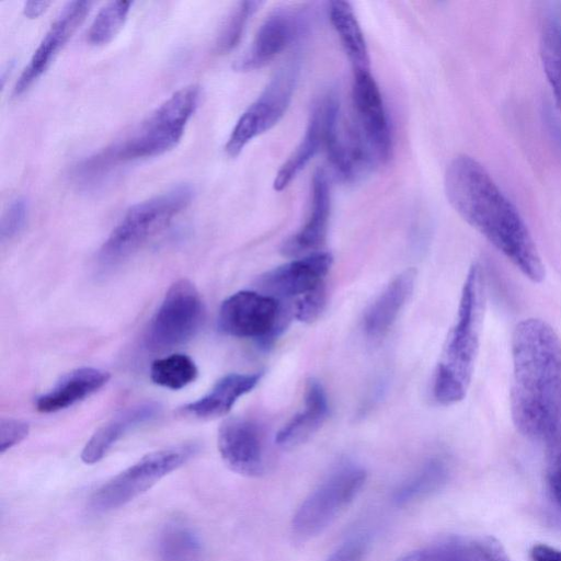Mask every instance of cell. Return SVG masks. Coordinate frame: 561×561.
<instances>
[{"mask_svg": "<svg viewBox=\"0 0 561 561\" xmlns=\"http://www.w3.org/2000/svg\"><path fill=\"white\" fill-rule=\"evenodd\" d=\"M543 440L547 486L551 499L561 508V404Z\"/></svg>", "mask_w": 561, "mask_h": 561, "instance_id": "obj_29", "label": "cell"}, {"mask_svg": "<svg viewBox=\"0 0 561 561\" xmlns=\"http://www.w3.org/2000/svg\"><path fill=\"white\" fill-rule=\"evenodd\" d=\"M196 444H182L149 453L102 484L92 495L94 512L106 513L135 500L197 453Z\"/></svg>", "mask_w": 561, "mask_h": 561, "instance_id": "obj_6", "label": "cell"}, {"mask_svg": "<svg viewBox=\"0 0 561 561\" xmlns=\"http://www.w3.org/2000/svg\"><path fill=\"white\" fill-rule=\"evenodd\" d=\"M201 89L188 85L174 92L124 138L83 160L75 170L78 183L90 186L124 164L161 156L182 139L198 107Z\"/></svg>", "mask_w": 561, "mask_h": 561, "instance_id": "obj_3", "label": "cell"}, {"mask_svg": "<svg viewBox=\"0 0 561 561\" xmlns=\"http://www.w3.org/2000/svg\"><path fill=\"white\" fill-rule=\"evenodd\" d=\"M298 71L297 60L284 65L256 100L242 113L225 146L229 157H237L251 140L279 122L290 104Z\"/></svg>", "mask_w": 561, "mask_h": 561, "instance_id": "obj_10", "label": "cell"}, {"mask_svg": "<svg viewBox=\"0 0 561 561\" xmlns=\"http://www.w3.org/2000/svg\"><path fill=\"white\" fill-rule=\"evenodd\" d=\"M156 546L160 561H206V548L199 534L182 519L167 522Z\"/></svg>", "mask_w": 561, "mask_h": 561, "instance_id": "obj_22", "label": "cell"}, {"mask_svg": "<svg viewBox=\"0 0 561 561\" xmlns=\"http://www.w3.org/2000/svg\"><path fill=\"white\" fill-rule=\"evenodd\" d=\"M366 478L365 469L353 463L333 471L295 513L291 523L294 535L309 539L322 533L355 500Z\"/></svg>", "mask_w": 561, "mask_h": 561, "instance_id": "obj_8", "label": "cell"}, {"mask_svg": "<svg viewBox=\"0 0 561 561\" xmlns=\"http://www.w3.org/2000/svg\"><path fill=\"white\" fill-rule=\"evenodd\" d=\"M354 123L375 163L391 154V133L380 90L369 71L354 72Z\"/></svg>", "mask_w": 561, "mask_h": 561, "instance_id": "obj_11", "label": "cell"}, {"mask_svg": "<svg viewBox=\"0 0 561 561\" xmlns=\"http://www.w3.org/2000/svg\"><path fill=\"white\" fill-rule=\"evenodd\" d=\"M110 374L94 367H81L64 375L47 392L36 400V409L53 413L67 409L101 389Z\"/></svg>", "mask_w": 561, "mask_h": 561, "instance_id": "obj_20", "label": "cell"}, {"mask_svg": "<svg viewBox=\"0 0 561 561\" xmlns=\"http://www.w3.org/2000/svg\"><path fill=\"white\" fill-rule=\"evenodd\" d=\"M324 111L323 101L313 106L305 135L291 156L284 162L275 175L273 188L283 191L300 173L301 170L323 145Z\"/></svg>", "mask_w": 561, "mask_h": 561, "instance_id": "obj_24", "label": "cell"}, {"mask_svg": "<svg viewBox=\"0 0 561 561\" xmlns=\"http://www.w3.org/2000/svg\"><path fill=\"white\" fill-rule=\"evenodd\" d=\"M49 4L48 1H27L24 3L23 13L28 19H36L47 10Z\"/></svg>", "mask_w": 561, "mask_h": 561, "instance_id": "obj_36", "label": "cell"}, {"mask_svg": "<svg viewBox=\"0 0 561 561\" xmlns=\"http://www.w3.org/2000/svg\"><path fill=\"white\" fill-rule=\"evenodd\" d=\"M203 318V301L196 287L187 279L175 282L149 322L146 348L164 352L186 343L199 330Z\"/></svg>", "mask_w": 561, "mask_h": 561, "instance_id": "obj_9", "label": "cell"}, {"mask_svg": "<svg viewBox=\"0 0 561 561\" xmlns=\"http://www.w3.org/2000/svg\"><path fill=\"white\" fill-rule=\"evenodd\" d=\"M160 410L159 403L145 401L121 411L87 442L81 453L82 461L87 465L100 461L128 432L156 419Z\"/></svg>", "mask_w": 561, "mask_h": 561, "instance_id": "obj_17", "label": "cell"}, {"mask_svg": "<svg viewBox=\"0 0 561 561\" xmlns=\"http://www.w3.org/2000/svg\"><path fill=\"white\" fill-rule=\"evenodd\" d=\"M448 477L449 467L445 459L432 458L396 489L392 501L396 505L403 506L427 497L439 491Z\"/></svg>", "mask_w": 561, "mask_h": 561, "instance_id": "obj_25", "label": "cell"}, {"mask_svg": "<svg viewBox=\"0 0 561 561\" xmlns=\"http://www.w3.org/2000/svg\"><path fill=\"white\" fill-rule=\"evenodd\" d=\"M261 378L262 373L229 374L219 379L208 393L181 408V412L199 420L224 416L239 398L256 387Z\"/></svg>", "mask_w": 561, "mask_h": 561, "instance_id": "obj_19", "label": "cell"}, {"mask_svg": "<svg viewBox=\"0 0 561 561\" xmlns=\"http://www.w3.org/2000/svg\"><path fill=\"white\" fill-rule=\"evenodd\" d=\"M27 434V423L15 419L2 417L0 421V453L3 454L19 444Z\"/></svg>", "mask_w": 561, "mask_h": 561, "instance_id": "obj_33", "label": "cell"}, {"mask_svg": "<svg viewBox=\"0 0 561 561\" xmlns=\"http://www.w3.org/2000/svg\"><path fill=\"white\" fill-rule=\"evenodd\" d=\"M530 561H561V550L548 545H535L529 552Z\"/></svg>", "mask_w": 561, "mask_h": 561, "instance_id": "obj_35", "label": "cell"}, {"mask_svg": "<svg viewBox=\"0 0 561 561\" xmlns=\"http://www.w3.org/2000/svg\"><path fill=\"white\" fill-rule=\"evenodd\" d=\"M28 202L24 197H18L5 209L1 224V240H10L16 237L25 227L28 218Z\"/></svg>", "mask_w": 561, "mask_h": 561, "instance_id": "obj_31", "label": "cell"}, {"mask_svg": "<svg viewBox=\"0 0 561 561\" xmlns=\"http://www.w3.org/2000/svg\"><path fill=\"white\" fill-rule=\"evenodd\" d=\"M327 304L325 285L301 296L293 302L294 317L306 323L317 320L322 313Z\"/></svg>", "mask_w": 561, "mask_h": 561, "instance_id": "obj_32", "label": "cell"}, {"mask_svg": "<svg viewBox=\"0 0 561 561\" xmlns=\"http://www.w3.org/2000/svg\"><path fill=\"white\" fill-rule=\"evenodd\" d=\"M290 313L291 307L268 295L240 290L221 304L218 324L230 336L251 339L266 347L283 332Z\"/></svg>", "mask_w": 561, "mask_h": 561, "instance_id": "obj_7", "label": "cell"}, {"mask_svg": "<svg viewBox=\"0 0 561 561\" xmlns=\"http://www.w3.org/2000/svg\"><path fill=\"white\" fill-rule=\"evenodd\" d=\"M194 360L185 354H172L156 359L150 367L153 383L172 390H180L197 377Z\"/></svg>", "mask_w": 561, "mask_h": 561, "instance_id": "obj_26", "label": "cell"}, {"mask_svg": "<svg viewBox=\"0 0 561 561\" xmlns=\"http://www.w3.org/2000/svg\"><path fill=\"white\" fill-rule=\"evenodd\" d=\"M305 28L304 15L296 9H277L259 27L249 49L236 61L238 71L262 68L296 41Z\"/></svg>", "mask_w": 561, "mask_h": 561, "instance_id": "obj_15", "label": "cell"}, {"mask_svg": "<svg viewBox=\"0 0 561 561\" xmlns=\"http://www.w3.org/2000/svg\"><path fill=\"white\" fill-rule=\"evenodd\" d=\"M261 4L260 1H241L234 7L218 35L216 46L219 53H228L238 45L248 22Z\"/></svg>", "mask_w": 561, "mask_h": 561, "instance_id": "obj_30", "label": "cell"}, {"mask_svg": "<svg viewBox=\"0 0 561 561\" xmlns=\"http://www.w3.org/2000/svg\"><path fill=\"white\" fill-rule=\"evenodd\" d=\"M416 271L408 268L397 275L369 305L363 317V329L373 339L386 334L412 295Z\"/></svg>", "mask_w": 561, "mask_h": 561, "instance_id": "obj_18", "label": "cell"}, {"mask_svg": "<svg viewBox=\"0 0 561 561\" xmlns=\"http://www.w3.org/2000/svg\"><path fill=\"white\" fill-rule=\"evenodd\" d=\"M333 263L329 252H316L279 265L257 279L263 294L279 301L296 300L324 285Z\"/></svg>", "mask_w": 561, "mask_h": 561, "instance_id": "obj_12", "label": "cell"}, {"mask_svg": "<svg viewBox=\"0 0 561 561\" xmlns=\"http://www.w3.org/2000/svg\"><path fill=\"white\" fill-rule=\"evenodd\" d=\"M448 202L527 278L540 283L545 266L535 241L515 205L489 171L467 154L455 157L444 179Z\"/></svg>", "mask_w": 561, "mask_h": 561, "instance_id": "obj_1", "label": "cell"}, {"mask_svg": "<svg viewBox=\"0 0 561 561\" xmlns=\"http://www.w3.org/2000/svg\"><path fill=\"white\" fill-rule=\"evenodd\" d=\"M540 57L543 72L561 113V25L547 22L540 35Z\"/></svg>", "mask_w": 561, "mask_h": 561, "instance_id": "obj_27", "label": "cell"}, {"mask_svg": "<svg viewBox=\"0 0 561 561\" xmlns=\"http://www.w3.org/2000/svg\"><path fill=\"white\" fill-rule=\"evenodd\" d=\"M485 277L480 263L466 275L456 321L434 371L432 392L442 405L460 402L467 394L478 357L485 310Z\"/></svg>", "mask_w": 561, "mask_h": 561, "instance_id": "obj_4", "label": "cell"}, {"mask_svg": "<svg viewBox=\"0 0 561 561\" xmlns=\"http://www.w3.org/2000/svg\"><path fill=\"white\" fill-rule=\"evenodd\" d=\"M511 415L516 430L543 439L561 404V340L539 318L516 324L512 334Z\"/></svg>", "mask_w": 561, "mask_h": 561, "instance_id": "obj_2", "label": "cell"}, {"mask_svg": "<svg viewBox=\"0 0 561 561\" xmlns=\"http://www.w3.org/2000/svg\"><path fill=\"white\" fill-rule=\"evenodd\" d=\"M193 197V187L180 184L131 206L102 244L98 253L100 268L107 271L136 253L168 228Z\"/></svg>", "mask_w": 561, "mask_h": 561, "instance_id": "obj_5", "label": "cell"}, {"mask_svg": "<svg viewBox=\"0 0 561 561\" xmlns=\"http://www.w3.org/2000/svg\"><path fill=\"white\" fill-rule=\"evenodd\" d=\"M218 450L224 462L244 477H260L265 472L264 437L259 425L247 417L233 416L218 430Z\"/></svg>", "mask_w": 561, "mask_h": 561, "instance_id": "obj_13", "label": "cell"}, {"mask_svg": "<svg viewBox=\"0 0 561 561\" xmlns=\"http://www.w3.org/2000/svg\"><path fill=\"white\" fill-rule=\"evenodd\" d=\"M329 414L327 393L314 378L307 381L304 410L295 414L276 434V444L293 448L309 439L325 422Z\"/></svg>", "mask_w": 561, "mask_h": 561, "instance_id": "obj_21", "label": "cell"}, {"mask_svg": "<svg viewBox=\"0 0 561 561\" xmlns=\"http://www.w3.org/2000/svg\"><path fill=\"white\" fill-rule=\"evenodd\" d=\"M91 5L90 1L78 0L69 2L60 11L19 77L13 88L14 96L25 93L42 77L82 24Z\"/></svg>", "mask_w": 561, "mask_h": 561, "instance_id": "obj_14", "label": "cell"}, {"mask_svg": "<svg viewBox=\"0 0 561 561\" xmlns=\"http://www.w3.org/2000/svg\"><path fill=\"white\" fill-rule=\"evenodd\" d=\"M329 19L353 66L354 72L369 71V55L363 31L347 1L329 2Z\"/></svg>", "mask_w": 561, "mask_h": 561, "instance_id": "obj_23", "label": "cell"}, {"mask_svg": "<svg viewBox=\"0 0 561 561\" xmlns=\"http://www.w3.org/2000/svg\"><path fill=\"white\" fill-rule=\"evenodd\" d=\"M130 1H111L98 12L89 31L88 41L94 46L110 43L123 27L131 7Z\"/></svg>", "mask_w": 561, "mask_h": 561, "instance_id": "obj_28", "label": "cell"}, {"mask_svg": "<svg viewBox=\"0 0 561 561\" xmlns=\"http://www.w3.org/2000/svg\"><path fill=\"white\" fill-rule=\"evenodd\" d=\"M330 218V186L323 169H317L312 176V198L305 225L280 247L289 257H302L316 252L323 244Z\"/></svg>", "mask_w": 561, "mask_h": 561, "instance_id": "obj_16", "label": "cell"}, {"mask_svg": "<svg viewBox=\"0 0 561 561\" xmlns=\"http://www.w3.org/2000/svg\"><path fill=\"white\" fill-rule=\"evenodd\" d=\"M366 537H355L344 542L327 561H362L367 551Z\"/></svg>", "mask_w": 561, "mask_h": 561, "instance_id": "obj_34", "label": "cell"}]
</instances>
